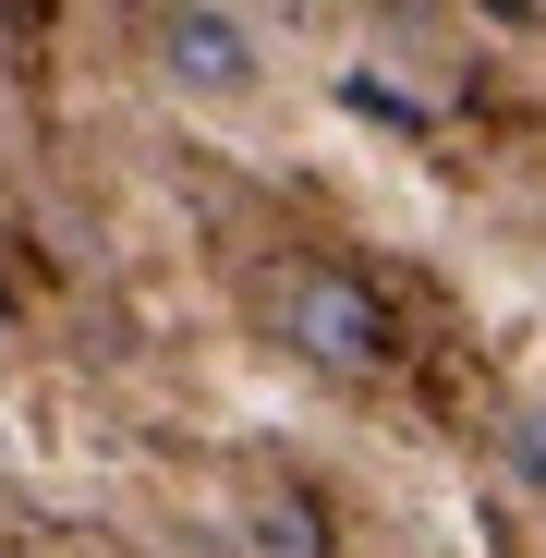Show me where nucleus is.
I'll list each match as a JSON object with an SVG mask.
<instances>
[{"label": "nucleus", "instance_id": "f257e3e1", "mask_svg": "<svg viewBox=\"0 0 546 558\" xmlns=\"http://www.w3.org/2000/svg\"><path fill=\"white\" fill-rule=\"evenodd\" d=\"M267 340H280L292 364H316V377H377L389 364V304L364 292L352 267L292 255L280 279H267Z\"/></svg>", "mask_w": 546, "mask_h": 558}, {"label": "nucleus", "instance_id": "f03ea898", "mask_svg": "<svg viewBox=\"0 0 546 558\" xmlns=\"http://www.w3.org/2000/svg\"><path fill=\"white\" fill-rule=\"evenodd\" d=\"M146 49H158V85H182V98H243L255 85V25L243 13H158Z\"/></svg>", "mask_w": 546, "mask_h": 558}, {"label": "nucleus", "instance_id": "7ed1b4c3", "mask_svg": "<svg viewBox=\"0 0 546 558\" xmlns=\"http://www.w3.org/2000/svg\"><path fill=\"white\" fill-rule=\"evenodd\" d=\"M255 558H316V522L292 498H255Z\"/></svg>", "mask_w": 546, "mask_h": 558}, {"label": "nucleus", "instance_id": "20e7f679", "mask_svg": "<svg viewBox=\"0 0 546 558\" xmlns=\"http://www.w3.org/2000/svg\"><path fill=\"white\" fill-rule=\"evenodd\" d=\"M510 474L546 498V401H522V413H510Z\"/></svg>", "mask_w": 546, "mask_h": 558}, {"label": "nucleus", "instance_id": "39448f33", "mask_svg": "<svg viewBox=\"0 0 546 558\" xmlns=\"http://www.w3.org/2000/svg\"><path fill=\"white\" fill-rule=\"evenodd\" d=\"M0 352H13V304H0Z\"/></svg>", "mask_w": 546, "mask_h": 558}]
</instances>
